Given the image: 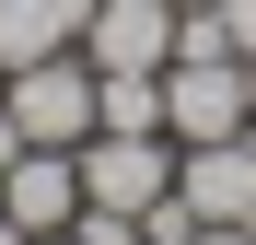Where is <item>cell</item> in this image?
<instances>
[{
    "label": "cell",
    "instance_id": "1",
    "mask_svg": "<svg viewBox=\"0 0 256 245\" xmlns=\"http://www.w3.org/2000/svg\"><path fill=\"white\" fill-rule=\"evenodd\" d=\"M0 105H12V129H24L35 152H82V140H94V59L58 47V59L0 70Z\"/></svg>",
    "mask_w": 256,
    "mask_h": 245
},
{
    "label": "cell",
    "instance_id": "2",
    "mask_svg": "<svg viewBox=\"0 0 256 245\" xmlns=\"http://www.w3.org/2000/svg\"><path fill=\"white\" fill-rule=\"evenodd\" d=\"M256 129L244 117V59H163V140L198 152V140H233Z\"/></svg>",
    "mask_w": 256,
    "mask_h": 245
},
{
    "label": "cell",
    "instance_id": "3",
    "mask_svg": "<svg viewBox=\"0 0 256 245\" xmlns=\"http://www.w3.org/2000/svg\"><path fill=\"white\" fill-rule=\"evenodd\" d=\"M163 187H175V140H128V129H94V140H82V198H105V210L140 222Z\"/></svg>",
    "mask_w": 256,
    "mask_h": 245
},
{
    "label": "cell",
    "instance_id": "4",
    "mask_svg": "<svg viewBox=\"0 0 256 245\" xmlns=\"http://www.w3.org/2000/svg\"><path fill=\"white\" fill-rule=\"evenodd\" d=\"M175 198H186L198 222H256V129L175 152Z\"/></svg>",
    "mask_w": 256,
    "mask_h": 245
},
{
    "label": "cell",
    "instance_id": "5",
    "mask_svg": "<svg viewBox=\"0 0 256 245\" xmlns=\"http://www.w3.org/2000/svg\"><path fill=\"white\" fill-rule=\"evenodd\" d=\"M0 210H12V233H70V210H82V152H12L0 163Z\"/></svg>",
    "mask_w": 256,
    "mask_h": 245
},
{
    "label": "cell",
    "instance_id": "6",
    "mask_svg": "<svg viewBox=\"0 0 256 245\" xmlns=\"http://www.w3.org/2000/svg\"><path fill=\"white\" fill-rule=\"evenodd\" d=\"M82 59H94V70H163V59H175V0H94Z\"/></svg>",
    "mask_w": 256,
    "mask_h": 245
},
{
    "label": "cell",
    "instance_id": "7",
    "mask_svg": "<svg viewBox=\"0 0 256 245\" xmlns=\"http://www.w3.org/2000/svg\"><path fill=\"white\" fill-rule=\"evenodd\" d=\"M82 24H94V0H0V70L82 47Z\"/></svg>",
    "mask_w": 256,
    "mask_h": 245
},
{
    "label": "cell",
    "instance_id": "8",
    "mask_svg": "<svg viewBox=\"0 0 256 245\" xmlns=\"http://www.w3.org/2000/svg\"><path fill=\"white\" fill-rule=\"evenodd\" d=\"M222 35H233V59H256V0H222Z\"/></svg>",
    "mask_w": 256,
    "mask_h": 245
},
{
    "label": "cell",
    "instance_id": "9",
    "mask_svg": "<svg viewBox=\"0 0 256 245\" xmlns=\"http://www.w3.org/2000/svg\"><path fill=\"white\" fill-rule=\"evenodd\" d=\"M186 245H256V222H198Z\"/></svg>",
    "mask_w": 256,
    "mask_h": 245
},
{
    "label": "cell",
    "instance_id": "10",
    "mask_svg": "<svg viewBox=\"0 0 256 245\" xmlns=\"http://www.w3.org/2000/svg\"><path fill=\"white\" fill-rule=\"evenodd\" d=\"M12 152H24V129H12V105H0V163H12Z\"/></svg>",
    "mask_w": 256,
    "mask_h": 245
},
{
    "label": "cell",
    "instance_id": "11",
    "mask_svg": "<svg viewBox=\"0 0 256 245\" xmlns=\"http://www.w3.org/2000/svg\"><path fill=\"white\" fill-rule=\"evenodd\" d=\"M244 117H256V59H244Z\"/></svg>",
    "mask_w": 256,
    "mask_h": 245
},
{
    "label": "cell",
    "instance_id": "12",
    "mask_svg": "<svg viewBox=\"0 0 256 245\" xmlns=\"http://www.w3.org/2000/svg\"><path fill=\"white\" fill-rule=\"evenodd\" d=\"M24 245H82V233H24Z\"/></svg>",
    "mask_w": 256,
    "mask_h": 245
},
{
    "label": "cell",
    "instance_id": "13",
    "mask_svg": "<svg viewBox=\"0 0 256 245\" xmlns=\"http://www.w3.org/2000/svg\"><path fill=\"white\" fill-rule=\"evenodd\" d=\"M0 245H24V233H12V210H0Z\"/></svg>",
    "mask_w": 256,
    "mask_h": 245
},
{
    "label": "cell",
    "instance_id": "14",
    "mask_svg": "<svg viewBox=\"0 0 256 245\" xmlns=\"http://www.w3.org/2000/svg\"><path fill=\"white\" fill-rule=\"evenodd\" d=\"M175 12H210V0H175Z\"/></svg>",
    "mask_w": 256,
    "mask_h": 245
}]
</instances>
